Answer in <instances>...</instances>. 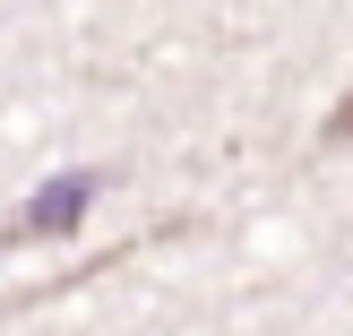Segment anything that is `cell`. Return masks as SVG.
Listing matches in <instances>:
<instances>
[{"instance_id":"cell-2","label":"cell","mask_w":353,"mask_h":336,"mask_svg":"<svg viewBox=\"0 0 353 336\" xmlns=\"http://www.w3.org/2000/svg\"><path fill=\"white\" fill-rule=\"evenodd\" d=\"M327 138H353V95L336 103V121H327Z\"/></svg>"},{"instance_id":"cell-1","label":"cell","mask_w":353,"mask_h":336,"mask_svg":"<svg viewBox=\"0 0 353 336\" xmlns=\"http://www.w3.org/2000/svg\"><path fill=\"white\" fill-rule=\"evenodd\" d=\"M86 199H95V172H69V181H52V190H43V199H34L17 224H34V233H69V216H78Z\"/></svg>"}]
</instances>
